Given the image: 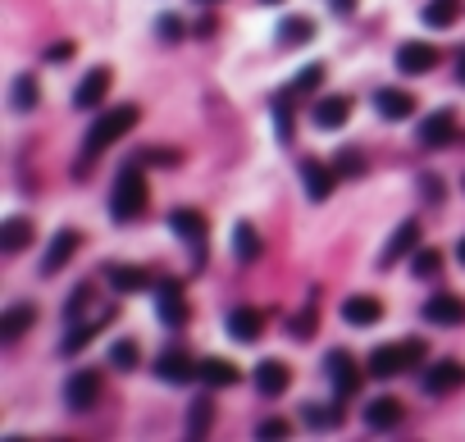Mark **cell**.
Masks as SVG:
<instances>
[{"instance_id":"1","label":"cell","mask_w":465,"mask_h":442,"mask_svg":"<svg viewBox=\"0 0 465 442\" xmlns=\"http://www.w3.org/2000/svg\"><path fill=\"white\" fill-rule=\"evenodd\" d=\"M137 119H142L137 105H114V110H105L96 124L87 128V137H83V160H78V178L87 174V165H92L101 151H110L119 137H128V133L137 128Z\"/></svg>"},{"instance_id":"2","label":"cell","mask_w":465,"mask_h":442,"mask_svg":"<svg viewBox=\"0 0 465 442\" xmlns=\"http://www.w3.org/2000/svg\"><path fill=\"white\" fill-rule=\"evenodd\" d=\"M151 206V187H146V174H142V160H128V165L114 174V192H110V215L128 224L137 215H146Z\"/></svg>"},{"instance_id":"3","label":"cell","mask_w":465,"mask_h":442,"mask_svg":"<svg viewBox=\"0 0 465 442\" xmlns=\"http://www.w3.org/2000/svg\"><path fill=\"white\" fill-rule=\"evenodd\" d=\"M420 360H424V342H420V338H406V342H383V347H374V351H370L365 374H374V379H397V374L415 370Z\"/></svg>"},{"instance_id":"4","label":"cell","mask_w":465,"mask_h":442,"mask_svg":"<svg viewBox=\"0 0 465 442\" xmlns=\"http://www.w3.org/2000/svg\"><path fill=\"white\" fill-rule=\"evenodd\" d=\"M324 374H329V383H333V392L338 397H356L361 392V365L352 360V351H329V360H324Z\"/></svg>"},{"instance_id":"5","label":"cell","mask_w":465,"mask_h":442,"mask_svg":"<svg viewBox=\"0 0 465 442\" xmlns=\"http://www.w3.org/2000/svg\"><path fill=\"white\" fill-rule=\"evenodd\" d=\"M169 228L183 237V242L197 251V260L206 256V233H210V224H206V215L201 210H187V206H178V210H169Z\"/></svg>"},{"instance_id":"6","label":"cell","mask_w":465,"mask_h":442,"mask_svg":"<svg viewBox=\"0 0 465 442\" xmlns=\"http://www.w3.org/2000/svg\"><path fill=\"white\" fill-rule=\"evenodd\" d=\"M155 310H160V324H169V329H183L187 324V301H183V283L178 278H165V283H155Z\"/></svg>"},{"instance_id":"7","label":"cell","mask_w":465,"mask_h":442,"mask_svg":"<svg viewBox=\"0 0 465 442\" xmlns=\"http://www.w3.org/2000/svg\"><path fill=\"white\" fill-rule=\"evenodd\" d=\"M338 165H324V160H301V183H306V196L310 201H329L333 187H338Z\"/></svg>"},{"instance_id":"8","label":"cell","mask_w":465,"mask_h":442,"mask_svg":"<svg viewBox=\"0 0 465 442\" xmlns=\"http://www.w3.org/2000/svg\"><path fill=\"white\" fill-rule=\"evenodd\" d=\"M197 370H201V360H192L183 347H165L160 360H155V374H160L165 383H192Z\"/></svg>"},{"instance_id":"9","label":"cell","mask_w":465,"mask_h":442,"mask_svg":"<svg viewBox=\"0 0 465 442\" xmlns=\"http://www.w3.org/2000/svg\"><path fill=\"white\" fill-rule=\"evenodd\" d=\"M424 319L438 324V329H461L465 324V297H456V292L429 297V301H424Z\"/></svg>"},{"instance_id":"10","label":"cell","mask_w":465,"mask_h":442,"mask_svg":"<svg viewBox=\"0 0 465 442\" xmlns=\"http://www.w3.org/2000/svg\"><path fill=\"white\" fill-rule=\"evenodd\" d=\"M83 247V233L78 228H60L55 237H51V247H46V256H42V274L51 278V274H60L69 260H73V251Z\"/></svg>"},{"instance_id":"11","label":"cell","mask_w":465,"mask_h":442,"mask_svg":"<svg viewBox=\"0 0 465 442\" xmlns=\"http://www.w3.org/2000/svg\"><path fill=\"white\" fill-rule=\"evenodd\" d=\"M465 383V365L461 360H438V365L424 370V392L429 397H452Z\"/></svg>"},{"instance_id":"12","label":"cell","mask_w":465,"mask_h":442,"mask_svg":"<svg viewBox=\"0 0 465 442\" xmlns=\"http://www.w3.org/2000/svg\"><path fill=\"white\" fill-rule=\"evenodd\" d=\"M393 60H397V69H402L406 78H420V73L438 69V51H434L429 42H402Z\"/></svg>"},{"instance_id":"13","label":"cell","mask_w":465,"mask_h":442,"mask_svg":"<svg viewBox=\"0 0 465 442\" xmlns=\"http://www.w3.org/2000/svg\"><path fill=\"white\" fill-rule=\"evenodd\" d=\"M224 329H228V338H238V342H256L265 333V315L256 306H232L228 319H224Z\"/></svg>"},{"instance_id":"14","label":"cell","mask_w":465,"mask_h":442,"mask_svg":"<svg viewBox=\"0 0 465 442\" xmlns=\"http://www.w3.org/2000/svg\"><path fill=\"white\" fill-rule=\"evenodd\" d=\"M96 397H101V379H96L92 370H78V374L64 383L69 411H92V406H96Z\"/></svg>"},{"instance_id":"15","label":"cell","mask_w":465,"mask_h":442,"mask_svg":"<svg viewBox=\"0 0 465 442\" xmlns=\"http://www.w3.org/2000/svg\"><path fill=\"white\" fill-rule=\"evenodd\" d=\"M420 247V224L415 219H402L397 228H393V237H388V247H383V256H379V265L388 269V265H397L402 256H411Z\"/></svg>"},{"instance_id":"16","label":"cell","mask_w":465,"mask_h":442,"mask_svg":"<svg viewBox=\"0 0 465 442\" xmlns=\"http://www.w3.org/2000/svg\"><path fill=\"white\" fill-rule=\"evenodd\" d=\"M456 142V114L452 110H438V114H429L420 124V146H452Z\"/></svg>"},{"instance_id":"17","label":"cell","mask_w":465,"mask_h":442,"mask_svg":"<svg viewBox=\"0 0 465 442\" xmlns=\"http://www.w3.org/2000/svg\"><path fill=\"white\" fill-rule=\"evenodd\" d=\"M110 83H114V73H110V69H92L83 83H78V92H73V110H96V105L105 101Z\"/></svg>"},{"instance_id":"18","label":"cell","mask_w":465,"mask_h":442,"mask_svg":"<svg viewBox=\"0 0 465 442\" xmlns=\"http://www.w3.org/2000/svg\"><path fill=\"white\" fill-rule=\"evenodd\" d=\"M406 420V406L397 397H374L370 406H365V424L370 429H379V433H388V429H397Z\"/></svg>"},{"instance_id":"19","label":"cell","mask_w":465,"mask_h":442,"mask_svg":"<svg viewBox=\"0 0 465 442\" xmlns=\"http://www.w3.org/2000/svg\"><path fill=\"white\" fill-rule=\"evenodd\" d=\"M292 383V370L283 365V360H260L256 365V392L260 397H283Z\"/></svg>"},{"instance_id":"20","label":"cell","mask_w":465,"mask_h":442,"mask_svg":"<svg viewBox=\"0 0 465 442\" xmlns=\"http://www.w3.org/2000/svg\"><path fill=\"white\" fill-rule=\"evenodd\" d=\"M310 119H315V128L333 133V128H342L347 119H352V101H347V96H320L315 110H310Z\"/></svg>"},{"instance_id":"21","label":"cell","mask_w":465,"mask_h":442,"mask_svg":"<svg viewBox=\"0 0 465 442\" xmlns=\"http://www.w3.org/2000/svg\"><path fill=\"white\" fill-rule=\"evenodd\" d=\"M342 319L352 329H370V324H379V319H383V301L379 297H347L342 301Z\"/></svg>"},{"instance_id":"22","label":"cell","mask_w":465,"mask_h":442,"mask_svg":"<svg viewBox=\"0 0 465 442\" xmlns=\"http://www.w3.org/2000/svg\"><path fill=\"white\" fill-rule=\"evenodd\" d=\"M374 110L383 114V119H411L415 114V96L411 92H397V87H383V92H374Z\"/></svg>"},{"instance_id":"23","label":"cell","mask_w":465,"mask_h":442,"mask_svg":"<svg viewBox=\"0 0 465 442\" xmlns=\"http://www.w3.org/2000/svg\"><path fill=\"white\" fill-rule=\"evenodd\" d=\"M105 278H110L114 292H146L151 288V274L133 269V265H105Z\"/></svg>"},{"instance_id":"24","label":"cell","mask_w":465,"mask_h":442,"mask_svg":"<svg viewBox=\"0 0 465 442\" xmlns=\"http://www.w3.org/2000/svg\"><path fill=\"white\" fill-rule=\"evenodd\" d=\"M260 251H265V242H260V233H256V224H238L232 228V256H238L242 265H256L260 260Z\"/></svg>"},{"instance_id":"25","label":"cell","mask_w":465,"mask_h":442,"mask_svg":"<svg viewBox=\"0 0 465 442\" xmlns=\"http://www.w3.org/2000/svg\"><path fill=\"white\" fill-rule=\"evenodd\" d=\"M197 379H201L206 388H232V383H238L242 374H238V365H232V360H219V356H210V360H201Z\"/></svg>"},{"instance_id":"26","label":"cell","mask_w":465,"mask_h":442,"mask_svg":"<svg viewBox=\"0 0 465 442\" xmlns=\"http://www.w3.org/2000/svg\"><path fill=\"white\" fill-rule=\"evenodd\" d=\"M32 319H37V310L32 306H14V310H5V319H0V342H19L28 329H32Z\"/></svg>"},{"instance_id":"27","label":"cell","mask_w":465,"mask_h":442,"mask_svg":"<svg viewBox=\"0 0 465 442\" xmlns=\"http://www.w3.org/2000/svg\"><path fill=\"white\" fill-rule=\"evenodd\" d=\"M310 37H315V23H310L306 14H292L279 23V46H306Z\"/></svg>"},{"instance_id":"28","label":"cell","mask_w":465,"mask_h":442,"mask_svg":"<svg viewBox=\"0 0 465 442\" xmlns=\"http://www.w3.org/2000/svg\"><path fill=\"white\" fill-rule=\"evenodd\" d=\"M28 242H32V224L23 215H14V219L0 224V247H5V251H23Z\"/></svg>"},{"instance_id":"29","label":"cell","mask_w":465,"mask_h":442,"mask_svg":"<svg viewBox=\"0 0 465 442\" xmlns=\"http://www.w3.org/2000/svg\"><path fill=\"white\" fill-rule=\"evenodd\" d=\"M420 19L429 23V28H452V23L461 19V0H429Z\"/></svg>"},{"instance_id":"30","label":"cell","mask_w":465,"mask_h":442,"mask_svg":"<svg viewBox=\"0 0 465 442\" xmlns=\"http://www.w3.org/2000/svg\"><path fill=\"white\" fill-rule=\"evenodd\" d=\"M114 315H119V310H110V315H101V319H96V324H78V329H73V333H69V338L60 342V351H64V356H73V351H83V347H87V342H92V338L101 333V324H105V319H114Z\"/></svg>"},{"instance_id":"31","label":"cell","mask_w":465,"mask_h":442,"mask_svg":"<svg viewBox=\"0 0 465 442\" xmlns=\"http://www.w3.org/2000/svg\"><path fill=\"white\" fill-rule=\"evenodd\" d=\"M210 420H215V406H210L206 397H197V401H192V411H187V433L192 438H206L210 433Z\"/></svg>"},{"instance_id":"32","label":"cell","mask_w":465,"mask_h":442,"mask_svg":"<svg viewBox=\"0 0 465 442\" xmlns=\"http://www.w3.org/2000/svg\"><path fill=\"white\" fill-rule=\"evenodd\" d=\"M37 96H42L37 78H32V73H19V78H14V92H10V105H14V110H32Z\"/></svg>"},{"instance_id":"33","label":"cell","mask_w":465,"mask_h":442,"mask_svg":"<svg viewBox=\"0 0 465 442\" xmlns=\"http://www.w3.org/2000/svg\"><path fill=\"white\" fill-rule=\"evenodd\" d=\"M288 101H292V92H283V96L274 101V137H279L283 146H288V142H292V133H297V119H292Z\"/></svg>"},{"instance_id":"34","label":"cell","mask_w":465,"mask_h":442,"mask_svg":"<svg viewBox=\"0 0 465 442\" xmlns=\"http://www.w3.org/2000/svg\"><path fill=\"white\" fill-rule=\"evenodd\" d=\"M301 420H306L310 429H338V424H342V411H338V406H315V401H310V406L301 411Z\"/></svg>"},{"instance_id":"35","label":"cell","mask_w":465,"mask_h":442,"mask_svg":"<svg viewBox=\"0 0 465 442\" xmlns=\"http://www.w3.org/2000/svg\"><path fill=\"white\" fill-rule=\"evenodd\" d=\"M411 274H415V278H434V274H443V251H434V247L415 251V260H411Z\"/></svg>"},{"instance_id":"36","label":"cell","mask_w":465,"mask_h":442,"mask_svg":"<svg viewBox=\"0 0 465 442\" xmlns=\"http://www.w3.org/2000/svg\"><path fill=\"white\" fill-rule=\"evenodd\" d=\"M320 83H324V69H320V64H310V69H301V73L292 78V83H288L283 92H292V96H306V92H315Z\"/></svg>"},{"instance_id":"37","label":"cell","mask_w":465,"mask_h":442,"mask_svg":"<svg viewBox=\"0 0 465 442\" xmlns=\"http://www.w3.org/2000/svg\"><path fill=\"white\" fill-rule=\"evenodd\" d=\"M110 365L114 370H137V342L133 338H119L110 347Z\"/></svg>"},{"instance_id":"38","label":"cell","mask_w":465,"mask_h":442,"mask_svg":"<svg viewBox=\"0 0 465 442\" xmlns=\"http://www.w3.org/2000/svg\"><path fill=\"white\" fill-rule=\"evenodd\" d=\"M333 165H338V174H342V178H361V174H365V155H361L356 146H347V151H338Z\"/></svg>"},{"instance_id":"39","label":"cell","mask_w":465,"mask_h":442,"mask_svg":"<svg viewBox=\"0 0 465 442\" xmlns=\"http://www.w3.org/2000/svg\"><path fill=\"white\" fill-rule=\"evenodd\" d=\"M133 160H142V165H165V169L183 165V155H178V151H169V146H146V151H137Z\"/></svg>"},{"instance_id":"40","label":"cell","mask_w":465,"mask_h":442,"mask_svg":"<svg viewBox=\"0 0 465 442\" xmlns=\"http://www.w3.org/2000/svg\"><path fill=\"white\" fill-rule=\"evenodd\" d=\"M288 333L301 338V342H306V338H315V310H297V315L288 319Z\"/></svg>"},{"instance_id":"41","label":"cell","mask_w":465,"mask_h":442,"mask_svg":"<svg viewBox=\"0 0 465 442\" xmlns=\"http://www.w3.org/2000/svg\"><path fill=\"white\" fill-rule=\"evenodd\" d=\"M160 37H165V42H183V37H187L183 14H160Z\"/></svg>"},{"instance_id":"42","label":"cell","mask_w":465,"mask_h":442,"mask_svg":"<svg viewBox=\"0 0 465 442\" xmlns=\"http://www.w3.org/2000/svg\"><path fill=\"white\" fill-rule=\"evenodd\" d=\"M87 297H92V288H87V283H78V288L64 297V315L78 319V315H83V306H87Z\"/></svg>"},{"instance_id":"43","label":"cell","mask_w":465,"mask_h":442,"mask_svg":"<svg viewBox=\"0 0 465 442\" xmlns=\"http://www.w3.org/2000/svg\"><path fill=\"white\" fill-rule=\"evenodd\" d=\"M420 196H424V201H429V206H438V201L447 196V187H443V178H434V174H424V178H420Z\"/></svg>"},{"instance_id":"44","label":"cell","mask_w":465,"mask_h":442,"mask_svg":"<svg viewBox=\"0 0 465 442\" xmlns=\"http://www.w3.org/2000/svg\"><path fill=\"white\" fill-rule=\"evenodd\" d=\"M288 433H292L288 420H265V424H256V438H288Z\"/></svg>"},{"instance_id":"45","label":"cell","mask_w":465,"mask_h":442,"mask_svg":"<svg viewBox=\"0 0 465 442\" xmlns=\"http://www.w3.org/2000/svg\"><path fill=\"white\" fill-rule=\"evenodd\" d=\"M329 10H333L338 19H352V14H356V0H329Z\"/></svg>"},{"instance_id":"46","label":"cell","mask_w":465,"mask_h":442,"mask_svg":"<svg viewBox=\"0 0 465 442\" xmlns=\"http://www.w3.org/2000/svg\"><path fill=\"white\" fill-rule=\"evenodd\" d=\"M69 55H73V42H60V46H51V51H46V60H51V64H64Z\"/></svg>"},{"instance_id":"47","label":"cell","mask_w":465,"mask_h":442,"mask_svg":"<svg viewBox=\"0 0 465 442\" xmlns=\"http://www.w3.org/2000/svg\"><path fill=\"white\" fill-rule=\"evenodd\" d=\"M197 37H215V19H201L197 23Z\"/></svg>"},{"instance_id":"48","label":"cell","mask_w":465,"mask_h":442,"mask_svg":"<svg viewBox=\"0 0 465 442\" xmlns=\"http://www.w3.org/2000/svg\"><path fill=\"white\" fill-rule=\"evenodd\" d=\"M456 78H461V83H465V51H461V60H456Z\"/></svg>"},{"instance_id":"49","label":"cell","mask_w":465,"mask_h":442,"mask_svg":"<svg viewBox=\"0 0 465 442\" xmlns=\"http://www.w3.org/2000/svg\"><path fill=\"white\" fill-rule=\"evenodd\" d=\"M456 260H461V265H465V237H461V247H456Z\"/></svg>"},{"instance_id":"50","label":"cell","mask_w":465,"mask_h":442,"mask_svg":"<svg viewBox=\"0 0 465 442\" xmlns=\"http://www.w3.org/2000/svg\"><path fill=\"white\" fill-rule=\"evenodd\" d=\"M197 5H215V0H197Z\"/></svg>"},{"instance_id":"51","label":"cell","mask_w":465,"mask_h":442,"mask_svg":"<svg viewBox=\"0 0 465 442\" xmlns=\"http://www.w3.org/2000/svg\"><path fill=\"white\" fill-rule=\"evenodd\" d=\"M265 5H279V0H265Z\"/></svg>"},{"instance_id":"52","label":"cell","mask_w":465,"mask_h":442,"mask_svg":"<svg viewBox=\"0 0 465 442\" xmlns=\"http://www.w3.org/2000/svg\"><path fill=\"white\" fill-rule=\"evenodd\" d=\"M461 187H465V183H461Z\"/></svg>"}]
</instances>
